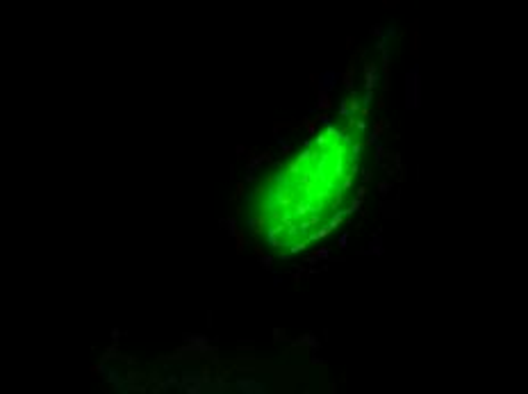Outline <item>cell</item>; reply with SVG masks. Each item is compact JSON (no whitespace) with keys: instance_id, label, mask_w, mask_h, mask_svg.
I'll return each mask as SVG.
<instances>
[{"instance_id":"6da1fadb","label":"cell","mask_w":528,"mask_h":394,"mask_svg":"<svg viewBox=\"0 0 528 394\" xmlns=\"http://www.w3.org/2000/svg\"><path fill=\"white\" fill-rule=\"evenodd\" d=\"M346 158H353L346 135L330 130L271 183L264 194L262 230L276 246L296 249L324 230L351 171Z\"/></svg>"}]
</instances>
